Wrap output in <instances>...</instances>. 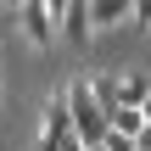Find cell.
<instances>
[{
  "mask_svg": "<svg viewBox=\"0 0 151 151\" xmlns=\"http://www.w3.org/2000/svg\"><path fill=\"white\" fill-rule=\"evenodd\" d=\"M67 101H73V129H78V140L95 151L106 140V129H112V112L101 106V95H95V78L84 73V78H73L67 84Z\"/></svg>",
  "mask_w": 151,
  "mask_h": 151,
  "instance_id": "6da1fadb",
  "label": "cell"
},
{
  "mask_svg": "<svg viewBox=\"0 0 151 151\" xmlns=\"http://www.w3.org/2000/svg\"><path fill=\"white\" fill-rule=\"evenodd\" d=\"M67 134H78L73 129V101H67V90H56L45 101V112H39V140H34V151H56Z\"/></svg>",
  "mask_w": 151,
  "mask_h": 151,
  "instance_id": "7a4b0ae2",
  "label": "cell"
},
{
  "mask_svg": "<svg viewBox=\"0 0 151 151\" xmlns=\"http://www.w3.org/2000/svg\"><path fill=\"white\" fill-rule=\"evenodd\" d=\"M17 17H22V34H28V45H34V50H50V45H56V34H62V17H56L45 0H28Z\"/></svg>",
  "mask_w": 151,
  "mask_h": 151,
  "instance_id": "3957f363",
  "label": "cell"
},
{
  "mask_svg": "<svg viewBox=\"0 0 151 151\" xmlns=\"http://www.w3.org/2000/svg\"><path fill=\"white\" fill-rule=\"evenodd\" d=\"M95 34V17H90V0H73L67 11H62V39L67 45H84Z\"/></svg>",
  "mask_w": 151,
  "mask_h": 151,
  "instance_id": "277c9868",
  "label": "cell"
},
{
  "mask_svg": "<svg viewBox=\"0 0 151 151\" xmlns=\"http://www.w3.org/2000/svg\"><path fill=\"white\" fill-rule=\"evenodd\" d=\"M90 17H95V34L123 28V22H134V0H90Z\"/></svg>",
  "mask_w": 151,
  "mask_h": 151,
  "instance_id": "5b68a950",
  "label": "cell"
},
{
  "mask_svg": "<svg viewBox=\"0 0 151 151\" xmlns=\"http://www.w3.org/2000/svg\"><path fill=\"white\" fill-rule=\"evenodd\" d=\"M118 90H123V106H146V95H151V73H118Z\"/></svg>",
  "mask_w": 151,
  "mask_h": 151,
  "instance_id": "8992f818",
  "label": "cell"
},
{
  "mask_svg": "<svg viewBox=\"0 0 151 151\" xmlns=\"http://www.w3.org/2000/svg\"><path fill=\"white\" fill-rule=\"evenodd\" d=\"M112 129L140 134V129H146V106H112Z\"/></svg>",
  "mask_w": 151,
  "mask_h": 151,
  "instance_id": "52a82bcc",
  "label": "cell"
},
{
  "mask_svg": "<svg viewBox=\"0 0 151 151\" xmlns=\"http://www.w3.org/2000/svg\"><path fill=\"white\" fill-rule=\"evenodd\" d=\"M101 151H140V140H134V134H123V129H106Z\"/></svg>",
  "mask_w": 151,
  "mask_h": 151,
  "instance_id": "ba28073f",
  "label": "cell"
},
{
  "mask_svg": "<svg viewBox=\"0 0 151 151\" xmlns=\"http://www.w3.org/2000/svg\"><path fill=\"white\" fill-rule=\"evenodd\" d=\"M134 28H151V0H134Z\"/></svg>",
  "mask_w": 151,
  "mask_h": 151,
  "instance_id": "9c48e42d",
  "label": "cell"
},
{
  "mask_svg": "<svg viewBox=\"0 0 151 151\" xmlns=\"http://www.w3.org/2000/svg\"><path fill=\"white\" fill-rule=\"evenodd\" d=\"M146 118H151V95H146Z\"/></svg>",
  "mask_w": 151,
  "mask_h": 151,
  "instance_id": "30bf717a",
  "label": "cell"
},
{
  "mask_svg": "<svg viewBox=\"0 0 151 151\" xmlns=\"http://www.w3.org/2000/svg\"><path fill=\"white\" fill-rule=\"evenodd\" d=\"M0 101H6V84H0Z\"/></svg>",
  "mask_w": 151,
  "mask_h": 151,
  "instance_id": "8fae6325",
  "label": "cell"
}]
</instances>
